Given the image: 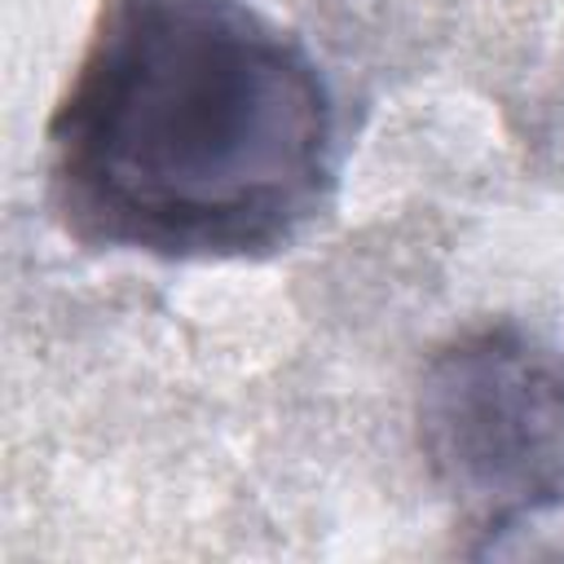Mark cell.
Listing matches in <instances>:
<instances>
[{"mask_svg": "<svg viewBox=\"0 0 564 564\" xmlns=\"http://www.w3.org/2000/svg\"><path fill=\"white\" fill-rule=\"evenodd\" d=\"M432 480L485 520V533L564 502V361L502 322L449 339L414 397Z\"/></svg>", "mask_w": 564, "mask_h": 564, "instance_id": "7a4b0ae2", "label": "cell"}, {"mask_svg": "<svg viewBox=\"0 0 564 564\" xmlns=\"http://www.w3.org/2000/svg\"><path fill=\"white\" fill-rule=\"evenodd\" d=\"M44 154L70 238L251 260L326 207L335 106L313 53L251 0H101Z\"/></svg>", "mask_w": 564, "mask_h": 564, "instance_id": "6da1fadb", "label": "cell"}]
</instances>
